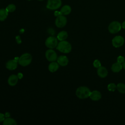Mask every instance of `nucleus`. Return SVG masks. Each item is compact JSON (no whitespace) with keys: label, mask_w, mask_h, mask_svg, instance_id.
<instances>
[{"label":"nucleus","mask_w":125,"mask_h":125,"mask_svg":"<svg viewBox=\"0 0 125 125\" xmlns=\"http://www.w3.org/2000/svg\"><path fill=\"white\" fill-rule=\"evenodd\" d=\"M91 91L89 88L85 86L79 87L76 91V95L77 97L81 99H84L89 97Z\"/></svg>","instance_id":"1"},{"label":"nucleus","mask_w":125,"mask_h":125,"mask_svg":"<svg viewBox=\"0 0 125 125\" xmlns=\"http://www.w3.org/2000/svg\"><path fill=\"white\" fill-rule=\"evenodd\" d=\"M56 48L62 53H69L71 51L72 46L68 42L64 40L60 41L58 43Z\"/></svg>","instance_id":"2"},{"label":"nucleus","mask_w":125,"mask_h":125,"mask_svg":"<svg viewBox=\"0 0 125 125\" xmlns=\"http://www.w3.org/2000/svg\"><path fill=\"white\" fill-rule=\"evenodd\" d=\"M32 60V57L30 54L25 53L22 54L19 58L18 63L22 66H26L29 65Z\"/></svg>","instance_id":"3"},{"label":"nucleus","mask_w":125,"mask_h":125,"mask_svg":"<svg viewBox=\"0 0 125 125\" xmlns=\"http://www.w3.org/2000/svg\"><path fill=\"white\" fill-rule=\"evenodd\" d=\"M122 28L121 24L117 21H112L108 25V30L111 34H115L119 32Z\"/></svg>","instance_id":"4"},{"label":"nucleus","mask_w":125,"mask_h":125,"mask_svg":"<svg viewBox=\"0 0 125 125\" xmlns=\"http://www.w3.org/2000/svg\"><path fill=\"white\" fill-rule=\"evenodd\" d=\"M61 5V0H48L46 7L48 9L55 10L59 9Z\"/></svg>","instance_id":"5"},{"label":"nucleus","mask_w":125,"mask_h":125,"mask_svg":"<svg viewBox=\"0 0 125 125\" xmlns=\"http://www.w3.org/2000/svg\"><path fill=\"white\" fill-rule=\"evenodd\" d=\"M57 38L53 36H50L48 37L45 41V46L50 49H53L57 47L58 43Z\"/></svg>","instance_id":"6"},{"label":"nucleus","mask_w":125,"mask_h":125,"mask_svg":"<svg viewBox=\"0 0 125 125\" xmlns=\"http://www.w3.org/2000/svg\"><path fill=\"white\" fill-rule=\"evenodd\" d=\"M55 25L58 28H62L67 23V19L64 15H61L57 17L55 20Z\"/></svg>","instance_id":"7"},{"label":"nucleus","mask_w":125,"mask_h":125,"mask_svg":"<svg viewBox=\"0 0 125 125\" xmlns=\"http://www.w3.org/2000/svg\"><path fill=\"white\" fill-rule=\"evenodd\" d=\"M45 56L47 61L49 62H55L57 59V53L52 49H49L45 52Z\"/></svg>","instance_id":"8"},{"label":"nucleus","mask_w":125,"mask_h":125,"mask_svg":"<svg viewBox=\"0 0 125 125\" xmlns=\"http://www.w3.org/2000/svg\"><path fill=\"white\" fill-rule=\"evenodd\" d=\"M124 38L121 36H116L114 37L112 40V45L116 48L121 47L124 44Z\"/></svg>","instance_id":"9"},{"label":"nucleus","mask_w":125,"mask_h":125,"mask_svg":"<svg viewBox=\"0 0 125 125\" xmlns=\"http://www.w3.org/2000/svg\"><path fill=\"white\" fill-rule=\"evenodd\" d=\"M18 62L15 59L10 60L7 62L5 64V67L7 69L10 70H13L17 68L18 66Z\"/></svg>","instance_id":"10"},{"label":"nucleus","mask_w":125,"mask_h":125,"mask_svg":"<svg viewBox=\"0 0 125 125\" xmlns=\"http://www.w3.org/2000/svg\"><path fill=\"white\" fill-rule=\"evenodd\" d=\"M18 80L19 78L18 77V75H16L15 74H12L9 77L7 82L10 86H14L17 84L18 82Z\"/></svg>","instance_id":"11"},{"label":"nucleus","mask_w":125,"mask_h":125,"mask_svg":"<svg viewBox=\"0 0 125 125\" xmlns=\"http://www.w3.org/2000/svg\"><path fill=\"white\" fill-rule=\"evenodd\" d=\"M57 61L58 64L62 66H65L67 65L69 62L68 58L66 56H64V55H62L59 56L57 58Z\"/></svg>","instance_id":"12"},{"label":"nucleus","mask_w":125,"mask_h":125,"mask_svg":"<svg viewBox=\"0 0 125 125\" xmlns=\"http://www.w3.org/2000/svg\"><path fill=\"white\" fill-rule=\"evenodd\" d=\"M89 97L92 101H97L101 99L102 95L100 91L98 90H94L91 92Z\"/></svg>","instance_id":"13"},{"label":"nucleus","mask_w":125,"mask_h":125,"mask_svg":"<svg viewBox=\"0 0 125 125\" xmlns=\"http://www.w3.org/2000/svg\"><path fill=\"white\" fill-rule=\"evenodd\" d=\"M97 74L98 75L102 78H104L106 77L108 74V71L107 69L103 66H101L97 69Z\"/></svg>","instance_id":"14"},{"label":"nucleus","mask_w":125,"mask_h":125,"mask_svg":"<svg viewBox=\"0 0 125 125\" xmlns=\"http://www.w3.org/2000/svg\"><path fill=\"white\" fill-rule=\"evenodd\" d=\"M59 65L58 62H52L48 65V69L50 72L53 73L57 71L59 69Z\"/></svg>","instance_id":"15"},{"label":"nucleus","mask_w":125,"mask_h":125,"mask_svg":"<svg viewBox=\"0 0 125 125\" xmlns=\"http://www.w3.org/2000/svg\"><path fill=\"white\" fill-rule=\"evenodd\" d=\"M60 12L62 15L64 16L69 15L71 12V8L69 5H65L61 8Z\"/></svg>","instance_id":"16"},{"label":"nucleus","mask_w":125,"mask_h":125,"mask_svg":"<svg viewBox=\"0 0 125 125\" xmlns=\"http://www.w3.org/2000/svg\"><path fill=\"white\" fill-rule=\"evenodd\" d=\"M122 68H123L122 64H121L118 62L114 63L111 67V70L113 72H115V73L120 72L122 69Z\"/></svg>","instance_id":"17"},{"label":"nucleus","mask_w":125,"mask_h":125,"mask_svg":"<svg viewBox=\"0 0 125 125\" xmlns=\"http://www.w3.org/2000/svg\"><path fill=\"white\" fill-rule=\"evenodd\" d=\"M68 33L66 31H62L60 32L58 35L57 38L58 40L60 41H64L65 40L67 37H68Z\"/></svg>","instance_id":"18"},{"label":"nucleus","mask_w":125,"mask_h":125,"mask_svg":"<svg viewBox=\"0 0 125 125\" xmlns=\"http://www.w3.org/2000/svg\"><path fill=\"white\" fill-rule=\"evenodd\" d=\"M8 13L9 12L7 11L6 8L0 9V21H3L6 20V19L8 16Z\"/></svg>","instance_id":"19"},{"label":"nucleus","mask_w":125,"mask_h":125,"mask_svg":"<svg viewBox=\"0 0 125 125\" xmlns=\"http://www.w3.org/2000/svg\"><path fill=\"white\" fill-rule=\"evenodd\" d=\"M17 124L16 120L10 117H7L5 118L3 121V125H16Z\"/></svg>","instance_id":"20"},{"label":"nucleus","mask_w":125,"mask_h":125,"mask_svg":"<svg viewBox=\"0 0 125 125\" xmlns=\"http://www.w3.org/2000/svg\"><path fill=\"white\" fill-rule=\"evenodd\" d=\"M117 89L118 91L121 93H125V84L120 83L117 85Z\"/></svg>","instance_id":"21"},{"label":"nucleus","mask_w":125,"mask_h":125,"mask_svg":"<svg viewBox=\"0 0 125 125\" xmlns=\"http://www.w3.org/2000/svg\"><path fill=\"white\" fill-rule=\"evenodd\" d=\"M16 7L15 4H10L8 5V6L6 7V9L8 12H13L16 10Z\"/></svg>","instance_id":"22"},{"label":"nucleus","mask_w":125,"mask_h":125,"mask_svg":"<svg viewBox=\"0 0 125 125\" xmlns=\"http://www.w3.org/2000/svg\"><path fill=\"white\" fill-rule=\"evenodd\" d=\"M117 88V85L114 83H110L107 85V89L109 91L113 92Z\"/></svg>","instance_id":"23"},{"label":"nucleus","mask_w":125,"mask_h":125,"mask_svg":"<svg viewBox=\"0 0 125 125\" xmlns=\"http://www.w3.org/2000/svg\"><path fill=\"white\" fill-rule=\"evenodd\" d=\"M93 64L94 67H95V68H99V67H100L101 66V63L100 61L98 59L94 60V61L93 62Z\"/></svg>","instance_id":"24"},{"label":"nucleus","mask_w":125,"mask_h":125,"mask_svg":"<svg viewBox=\"0 0 125 125\" xmlns=\"http://www.w3.org/2000/svg\"><path fill=\"white\" fill-rule=\"evenodd\" d=\"M125 61V59L124 58V57L122 56H119L117 57V62L122 64Z\"/></svg>","instance_id":"25"},{"label":"nucleus","mask_w":125,"mask_h":125,"mask_svg":"<svg viewBox=\"0 0 125 125\" xmlns=\"http://www.w3.org/2000/svg\"><path fill=\"white\" fill-rule=\"evenodd\" d=\"M16 41L18 44H20L21 43V40L20 36H17L16 37Z\"/></svg>","instance_id":"26"},{"label":"nucleus","mask_w":125,"mask_h":125,"mask_svg":"<svg viewBox=\"0 0 125 125\" xmlns=\"http://www.w3.org/2000/svg\"><path fill=\"white\" fill-rule=\"evenodd\" d=\"M5 115L4 114H3V113H0V123L4 121V120L5 118Z\"/></svg>","instance_id":"27"},{"label":"nucleus","mask_w":125,"mask_h":125,"mask_svg":"<svg viewBox=\"0 0 125 125\" xmlns=\"http://www.w3.org/2000/svg\"><path fill=\"white\" fill-rule=\"evenodd\" d=\"M61 15H62V14H61V13L60 11H55V13H54V15H55L56 17H58V16Z\"/></svg>","instance_id":"28"},{"label":"nucleus","mask_w":125,"mask_h":125,"mask_svg":"<svg viewBox=\"0 0 125 125\" xmlns=\"http://www.w3.org/2000/svg\"><path fill=\"white\" fill-rule=\"evenodd\" d=\"M18 77L19 79H21L23 77V75L21 73H19L18 74Z\"/></svg>","instance_id":"29"},{"label":"nucleus","mask_w":125,"mask_h":125,"mask_svg":"<svg viewBox=\"0 0 125 125\" xmlns=\"http://www.w3.org/2000/svg\"><path fill=\"white\" fill-rule=\"evenodd\" d=\"M122 27L125 29V21H124L122 23Z\"/></svg>","instance_id":"30"},{"label":"nucleus","mask_w":125,"mask_h":125,"mask_svg":"<svg viewBox=\"0 0 125 125\" xmlns=\"http://www.w3.org/2000/svg\"><path fill=\"white\" fill-rule=\"evenodd\" d=\"M122 66H123V68L125 70V62L122 63Z\"/></svg>","instance_id":"31"},{"label":"nucleus","mask_w":125,"mask_h":125,"mask_svg":"<svg viewBox=\"0 0 125 125\" xmlns=\"http://www.w3.org/2000/svg\"><path fill=\"white\" fill-rule=\"evenodd\" d=\"M38 0V1H43L44 0Z\"/></svg>","instance_id":"32"},{"label":"nucleus","mask_w":125,"mask_h":125,"mask_svg":"<svg viewBox=\"0 0 125 125\" xmlns=\"http://www.w3.org/2000/svg\"><path fill=\"white\" fill-rule=\"evenodd\" d=\"M29 0V1H30V0Z\"/></svg>","instance_id":"33"}]
</instances>
